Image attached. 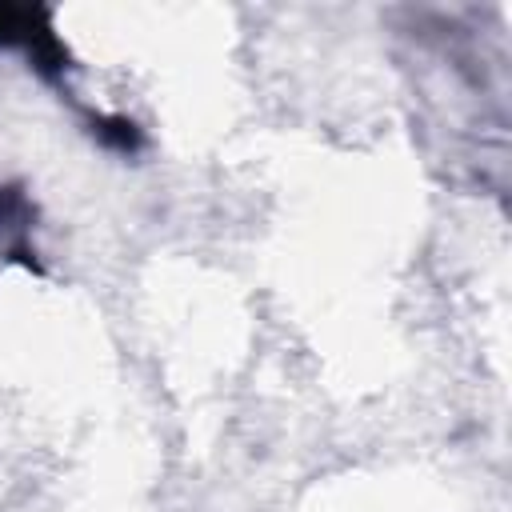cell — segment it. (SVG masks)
Returning a JSON list of instances; mask_svg holds the SVG:
<instances>
[{"label":"cell","instance_id":"obj_1","mask_svg":"<svg viewBox=\"0 0 512 512\" xmlns=\"http://www.w3.org/2000/svg\"><path fill=\"white\" fill-rule=\"evenodd\" d=\"M0 44L24 48L32 68L44 80H60L68 68V52L56 40L48 24V8H28V4H0Z\"/></svg>","mask_w":512,"mask_h":512},{"label":"cell","instance_id":"obj_2","mask_svg":"<svg viewBox=\"0 0 512 512\" xmlns=\"http://www.w3.org/2000/svg\"><path fill=\"white\" fill-rule=\"evenodd\" d=\"M32 220H36V208H32V200L24 196V188L0 184V256L36 268V252L28 248Z\"/></svg>","mask_w":512,"mask_h":512},{"label":"cell","instance_id":"obj_3","mask_svg":"<svg viewBox=\"0 0 512 512\" xmlns=\"http://www.w3.org/2000/svg\"><path fill=\"white\" fill-rule=\"evenodd\" d=\"M92 132H96L104 144L120 148V152H136V148H140V128H136L132 120H124V116H100Z\"/></svg>","mask_w":512,"mask_h":512}]
</instances>
